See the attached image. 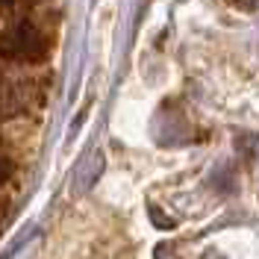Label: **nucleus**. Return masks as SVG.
<instances>
[{
	"label": "nucleus",
	"instance_id": "7ed1b4c3",
	"mask_svg": "<svg viewBox=\"0 0 259 259\" xmlns=\"http://www.w3.org/2000/svg\"><path fill=\"white\" fill-rule=\"evenodd\" d=\"M100 171H103V156H100V153H95V165H85V168H82V174L77 177L80 192H82V189H89V186L100 177Z\"/></svg>",
	"mask_w": 259,
	"mask_h": 259
},
{
	"label": "nucleus",
	"instance_id": "0eeeda50",
	"mask_svg": "<svg viewBox=\"0 0 259 259\" xmlns=\"http://www.w3.org/2000/svg\"><path fill=\"white\" fill-rule=\"evenodd\" d=\"M239 9H259V0H233Z\"/></svg>",
	"mask_w": 259,
	"mask_h": 259
},
{
	"label": "nucleus",
	"instance_id": "f257e3e1",
	"mask_svg": "<svg viewBox=\"0 0 259 259\" xmlns=\"http://www.w3.org/2000/svg\"><path fill=\"white\" fill-rule=\"evenodd\" d=\"M48 35L41 32L38 24L32 21H9L3 30H0V56L6 62H27V65H38L45 62L48 56Z\"/></svg>",
	"mask_w": 259,
	"mask_h": 259
},
{
	"label": "nucleus",
	"instance_id": "20e7f679",
	"mask_svg": "<svg viewBox=\"0 0 259 259\" xmlns=\"http://www.w3.org/2000/svg\"><path fill=\"white\" fill-rule=\"evenodd\" d=\"M12 177H15V162L9 156H0V186H6Z\"/></svg>",
	"mask_w": 259,
	"mask_h": 259
},
{
	"label": "nucleus",
	"instance_id": "39448f33",
	"mask_svg": "<svg viewBox=\"0 0 259 259\" xmlns=\"http://www.w3.org/2000/svg\"><path fill=\"white\" fill-rule=\"evenodd\" d=\"M150 218H153V224H156V227H174V221H171L168 215H159L156 206H150Z\"/></svg>",
	"mask_w": 259,
	"mask_h": 259
},
{
	"label": "nucleus",
	"instance_id": "f03ea898",
	"mask_svg": "<svg viewBox=\"0 0 259 259\" xmlns=\"http://www.w3.org/2000/svg\"><path fill=\"white\" fill-rule=\"evenodd\" d=\"M45 82L0 71V121H15L45 106Z\"/></svg>",
	"mask_w": 259,
	"mask_h": 259
},
{
	"label": "nucleus",
	"instance_id": "6e6552de",
	"mask_svg": "<svg viewBox=\"0 0 259 259\" xmlns=\"http://www.w3.org/2000/svg\"><path fill=\"white\" fill-rule=\"evenodd\" d=\"M0 145H3V136H0Z\"/></svg>",
	"mask_w": 259,
	"mask_h": 259
},
{
	"label": "nucleus",
	"instance_id": "423d86ee",
	"mask_svg": "<svg viewBox=\"0 0 259 259\" xmlns=\"http://www.w3.org/2000/svg\"><path fill=\"white\" fill-rule=\"evenodd\" d=\"M156 259H174L171 244H159V247H156Z\"/></svg>",
	"mask_w": 259,
	"mask_h": 259
}]
</instances>
